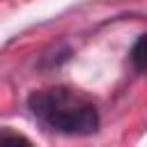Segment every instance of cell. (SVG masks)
I'll return each mask as SVG.
<instances>
[{
  "instance_id": "cell-1",
  "label": "cell",
  "mask_w": 147,
  "mask_h": 147,
  "mask_svg": "<svg viewBox=\"0 0 147 147\" xmlns=\"http://www.w3.org/2000/svg\"><path fill=\"white\" fill-rule=\"evenodd\" d=\"M28 106L46 129L62 136H92L101 124L96 106L71 87L57 85L32 92Z\"/></svg>"
},
{
  "instance_id": "cell-2",
  "label": "cell",
  "mask_w": 147,
  "mask_h": 147,
  "mask_svg": "<svg viewBox=\"0 0 147 147\" xmlns=\"http://www.w3.org/2000/svg\"><path fill=\"white\" fill-rule=\"evenodd\" d=\"M129 57H131V64H133L136 71H140V74L147 71V32L138 37V41L133 44Z\"/></svg>"
}]
</instances>
